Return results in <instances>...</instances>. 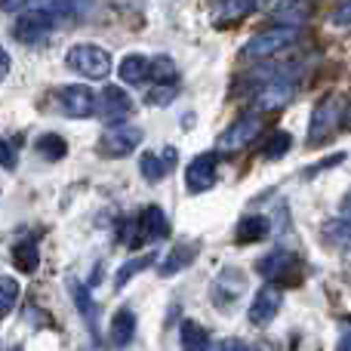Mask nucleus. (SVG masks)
Returning a JSON list of instances; mask_svg holds the SVG:
<instances>
[{"label": "nucleus", "mask_w": 351, "mask_h": 351, "mask_svg": "<svg viewBox=\"0 0 351 351\" xmlns=\"http://www.w3.org/2000/svg\"><path fill=\"white\" fill-rule=\"evenodd\" d=\"M139 142H142L139 127L111 123L102 133V139H99V154H105V158H127V154H133L136 148H139Z\"/></svg>", "instance_id": "obj_6"}, {"label": "nucleus", "mask_w": 351, "mask_h": 351, "mask_svg": "<svg viewBox=\"0 0 351 351\" xmlns=\"http://www.w3.org/2000/svg\"><path fill=\"white\" fill-rule=\"evenodd\" d=\"M280 305H284V290L278 284H265L259 293H256L253 305H250V324L253 327H268V324L278 317Z\"/></svg>", "instance_id": "obj_12"}, {"label": "nucleus", "mask_w": 351, "mask_h": 351, "mask_svg": "<svg viewBox=\"0 0 351 351\" xmlns=\"http://www.w3.org/2000/svg\"><path fill=\"white\" fill-rule=\"evenodd\" d=\"M173 164H176V148L167 145L160 154H154V152L142 154L139 158V173L145 176L148 182H160V179H167V176L173 173Z\"/></svg>", "instance_id": "obj_15"}, {"label": "nucleus", "mask_w": 351, "mask_h": 351, "mask_svg": "<svg viewBox=\"0 0 351 351\" xmlns=\"http://www.w3.org/2000/svg\"><path fill=\"white\" fill-rule=\"evenodd\" d=\"M216 176H219V154L213 152H200L188 160L185 167V188L188 194H204L216 185Z\"/></svg>", "instance_id": "obj_8"}, {"label": "nucleus", "mask_w": 351, "mask_h": 351, "mask_svg": "<svg viewBox=\"0 0 351 351\" xmlns=\"http://www.w3.org/2000/svg\"><path fill=\"white\" fill-rule=\"evenodd\" d=\"M330 22L339 25V28H346V25H351V0H346L342 6H336L333 16H330Z\"/></svg>", "instance_id": "obj_31"}, {"label": "nucleus", "mask_w": 351, "mask_h": 351, "mask_svg": "<svg viewBox=\"0 0 351 351\" xmlns=\"http://www.w3.org/2000/svg\"><path fill=\"white\" fill-rule=\"evenodd\" d=\"M342 114H346V105L336 93L324 96L321 102L315 105L311 111V121H308V145H324L330 136L336 133V127L342 123Z\"/></svg>", "instance_id": "obj_3"}, {"label": "nucleus", "mask_w": 351, "mask_h": 351, "mask_svg": "<svg viewBox=\"0 0 351 351\" xmlns=\"http://www.w3.org/2000/svg\"><path fill=\"white\" fill-rule=\"evenodd\" d=\"M148 80L160 86H173L179 80V68L170 56H154V59H148Z\"/></svg>", "instance_id": "obj_23"}, {"label": "nucleus", "mask_w": 351, "mask_h": 351, "mask_svg": "<svg viewBox=\"0 0 351 351\" xmlns=\"http://www.w3.org/2000/svg\"><path fill=\"white\" fill-rule=\"evenodd\" d=\"M336 351H351V330H348V333H342V339H339V346H336Z\"/></svg>", "instance_id": "obj_35"}, {"label": "nucleus", "mask_w": 351, "mask_h": 351, "mask_svg": "<svg viewBox=\"0 0 351 351\" xmlns=\"http://www.w3.org/2000/svg\"><path fill=\"white\" fill-rule=\"evenodd\" d=\"M243 290H247V274H243L241 268H225V271L213 280L210 299L219 308H231V305L243 296Z\"/></svg>", "instance_id": "obj_13"}, {"label": "nucleus", "mask_w": 351, "mask_h": 351, "mask_svg": "<svg viewBox=\"0 0 351 351\" xmlns=\"http://www.w3.org/2000/svg\"><path fill=\"white\" fill-rule=\"evenodd\" d=\"M170 234V219H167V210L158 204L145 206L139 213V219L133 222V231H130L127 243L136 247V243H154V241H164Z\"/></svg>", "instance_id": "obj_5"}, {"label": "nucleus", "mask_w": 351, "mask_h": 351, "mask_svg": "<svg viewBox=\"0 0 351 351\" xmlns=\"http://www.w3.org/2000/svg\"><path fill=\"white\" fill-rule=\"evenodd\" d=\"M268 234H271V222H268V216H262V213H250V216H243L241 222H237V228H234V241L237 243L265 241Z\"/></svg>", "instance_id": "obj_18"}, {"label": "nucleus", "mask_w": 351, "mask_h": 351, "mask_svg": "<svg viewBox=\"0 0 351 351\" xmlns=\"http://www.w3.org/2000/svg\"><path fill=\"white\" fill-rule=\"evenodd\" d=\"M19 293H22L19 280H16V278H10V274H0V317L10 315V311L16 308Z\"/></svg>", "instance_id": "obj_27"}, {"label": "nucleus", "mask_w": 351, "mask_h": 351, "mask_svg": "<svg viewBox=\"0 0 351 351\" xmlns=\"http://www.w3.org/2000/svg\"><path fill=\"white\" fill-rule=\"evenodd\" d=\"M117 74H121L123 84L130 86H139L148 80V56L142 53H130L121 59V65H117Z\"/></svg>", "instance_id": "obj_19"}, {"label": "nucleus", "mask_w": 351, "mask_h": 351, "mask_svg": "<svg viewBox=\"0 0 351 351\" xmlns=\"http://www.w3.org/2000/svg\"><path fill=\"white\" fill-rule=\"evenodd\" d=\"M154 262H158V253H145V256H139V259H130L127 265H121V268H117V274H114V290L127 287V280H130V278H136L139 271L152 268Z\"/></svg>", "instance_id": "obj_26"}, {"label": "nucleus", "mask_w": 351, "mask_h": 351, "mask_svg": "<svg viewBox=\"0 0 351 351\" xmlns=\"http://www.w3.org/2000/svg\"><path fill=\"white\" fill-rule=\"evenodd\" d=\"M200 256V243L191 241V243H176L170 253L164 256V262H158V274L160 278H173V274L185 271L188 265H194V259Z\"/></svg>", "instance_id": "obj_14"}, {"label": "nucleus", "mask_w": 351, "mask_h": 351, "mask_svg": "<svg viewBox=\"0 0 351 351\" xmlns=\"http://www.w3.org/2000/svg\"><path fill=\"white\" fill-rule=\"evenodd\" d=\"M179 346H182V351H210V333H206L197 321H182Z\"/></svg>", "instance_id": "obj_20"}, {"label": "nucleus", "mask_w": 351, "mask_h": 351, "mask_svg": "<svg viewBox=\"0 0 351 351\" xmlns=\"http://www.w3.org/2000/svg\"><path fill=\"white\" fill-rule=\"evenodd\" d=\"M256 271L268 280V284H299L302 280V259L290 250H271L256 262Z\"/></svg>", "instance_id": "obj_4"}, {"label": "nucleus", "mask_w": 351, "mask_h": 351, "mask_svg": "<svg viewBox=\"0 0 351 351\" xmlns=\"http://www.w3.org/2000/svg\"><path fill=\"white\" fill-rule=\"evenodd\" d=\"M12 265L22 274L37 271V265H40V250H37V243L31 241V237H25V241H19L16 247H12Z\"/></svg>", "instance_id": "obj_21"}, {"label": "nucleus", "mask_w": 351, "mask_h": 351, "mask_svg": "<svg viewBox=\"0 0 351 351\" xmlns=\"http://www.w3.org/2000/svg\"><path fill=\"white\" fill-rule=\"evenodd\" d=\"M290 148H293V136L290 133H274L271 139H268V145L262 148V158H265V160H278V158H284Z\"/></svg>", "instance_id": "obj_28"}, {"label": "nucleus", "mask_w": 351, "mask_h": 351, "mask_svg": "<svg viewBox=\"0 0 351 351\" xmlns=\"http://www.w3.org/2000/svg\"><path fill=\"white\" fill-rule=\"evenodd\" d=\"M68 287H71V299H74V305H77V311L84 315V321L90 324L93 333H96L99 308H96V302H93V296H90V287H86V284H77V280H68Z\"/></svg>", "instance_id": "obj_22"}, {"label": "nucleus", "mask_w": 351, "mask_h": 351, "mask_svg": "<svg viewBox=\"0 0 351 351\" xmlns=\"http://www.w3.org/2000/svg\"><path fill=\"white\" fill-rule=\"evenodd\" d=\"M315 0H280L271 10V19L280 28H302V22L311 16Z\"/></svg>", "instance_id": "obj_16"}, {"label": "nucleus", "mask_w": 351, "mask_h": 351, "mask_svg": "<svg viewBox=\"0 0 351 351\" xmlns=\"http://www.w3.org/2000/svg\"><path fill=\"white\" fill-rule=\"evenodd\" d=\"M321 234H324V241L330 243V247H339V250H346L351 247V222H346V219H327V222L321 225Z\"/></svg>", "instance_id": "obj_24"}, {"label": "nucleus", "mask_w": 351, "mask_h": 351, "mask_svg": "<svg viewBox=\"0 0 351 351\" xmlns=\"http://www.w3.org/2000/svg\"><path fill=\"white\" fill-rule=\"evenodd\" d=\"M53 28H56V19L49 12H43L40 6H34V10H25L12 22V37L19 43H40L53 34Z\"/></svg>", "instance_id": "obj_7"}, {"label": "nucleus", "mask_w": 351, "mask_h": 351, "mask_svg": "<svg viewBox=\"0 0 351 351\" xmlns=\"http://www.w3.org/2000/svg\"><path fill=\"white\" fill-rule=\"evenodd\" d=\"M342 123L351 130V108H346V114H342Z\"/></svg>", "instance_id": "obj_37"}, {"label": "nucleus", "mask_w": 351, "mask_h": 351, "mask_svg": "<svg viewBox=\"0 0 351 351\" xmlns=\"http://www.w3.org/2000/svg\"><path fill=\"white\" fill-rule=\"evenodd\" d=\"M96 114L111 123H123L133 114V99H130V93L121 90V86H105L96 96Z\"/></svg>", "instance_id": "obj_11"}, {"label": "nucleus", "mask_w": 351, "mask_h": 351, "mask_svg": "<svg viewBox=\"0 0 351 351\" xmlns=\"http://www.w3.org/2000/svg\"><path fill=\"white\" fill-rule=\"evenodd\" d=\"M25 3H28V0H0V10L3 12H19Z\"/></svg>", "instance_id": "obj_34"}, {"label": "nucleus", "mask_w": 351, "mask_h": 351, "mask_svg": "<svg viewBox=\"0 0 351 351\" xmlns=\"http://www.w3.org/2000/svg\"><path fill=\"white\" fill-rule=\"evenodd\" d=\"M59 108L65 111V117H74V121L96 117V93L80 84L59 86Z\"/></svg>", "instance_id": "obj_10"}, {"label": "nucleus", "mask_w": 351, "mask_h": 351, "mask_svg": "<svg viewBox=\"0 0 351 351\" xmlns=\"http://www.w3.org/2000/svg\"><path fill=\"white\" fill-rule=\"evenodd\" d=\"M256 6V0H222L219 6V16L222 19H243L250 10Z\"/></svg>", "instance_id": "obj_29"}, {"label": "nucleus", "mask_w": 351, "mask_h": 351, "mask_svg": "<svg viewBox=\"0 0 351 351\" xmlns=\"http://www.w3.org/2000/svg\"><path fill=\"white\" fill-rule=\"evenodd\" d=\"M133 336H136V315H133V308L114 311V317H111V324H108V342L114 348H127L130 342H133Z\"/></svg>", "instance_id": "obj_17"}, {"label": "nucleus", "mask_w": 351, "mask_h": 351, "mask_svg": "<svg viewBox=\"0 0 351 351\" xmlns=\"http://www.w3.org/2000/svg\"><path fill=\"white\" fill-rule=\"evenodd\" d=\"M10 351H22V348H10Z\"/></svg>", "instance_id": "obj_38"}, {"label": "nucleus", "mask_w": 351, "mask_h": 351, "mask_svg": "<svg viewBox=\"0 0 351 351\" xmlns=\"http://www.w3.org/2000/svg\"><path fill=\"white\" fill-rule=\"evenodd\" d=\"M213 351H259V348L250 346V342H241V339H228V342H219Z\"/></svg>", "instance_id": "obj_32"}, {"label": "nucleus", "mask_w": 351, "mask_h": 351, "mask_svg": "<svg viewBox=\"0 0 351 351\" xmlns=\"http://www.w3.org/2000/svg\"><path fill=\"white\" fill-rule=\"evenodd\" d=\"M34 148H37V154H40L43 160H49V164H56V160H62L68 154V142L62 139V136H56V133L40 136V139L34 142Z\"/></svg>", "instance_id": "obj_25"}, {"label": "nucleus", "mask_w": 351, "mask_h": 351, "mask_svg": "<svg viewBox=\"0 0 351 351\" xmlns=\"http://www.w3.org/2000/svg\"><path fill=\"white\" fill-rule=\"evenodd\" d=\"M342 219H346V222H351V194L346 200H342Z\"/></svg>", "instance_id": "obj_36"}, {"label": "nucleus", "mask_w": 351, "mask_h": 351, "mask_svg": "<svg viewBox=\"0 0 351 351\" xmlns=\"http://www.w3.org/2000/svg\"><path fill=\"white\" fill-rule=\"evenodd\" d=\"M10 68H12V59H10V53H6L3 47H0V80L10 74Z\"/></svg>", "instance_id": "obj_33"}, {"label": "nucleus", "mask_w": 351, "mask_h": 351, "mask_svg": "<svg viewBox=\"0 0 351 351\" xmlns=\"http://www.w3.org/2000/svg\"><path fill=\"white\" fill-rule=\"evenodd\" d=\"M16 164H19L16 148H12L6 139H0V167H3V170H16Z\"/></svg>", "instance_id": "obj_30"}, {"label": "nucleus", "mask_w": 351, "mask_h": 351, "mask_svg": "<svg viewBox=\"0 0 351 351\" xmlns=\"http://www.w3.org/2000/svg\"><path fill=\"white\" fill-rule=\"evenodd\" d=\"M259 133H262V114L259 111H247V114H241L222 136H219V148H225V152L247 148L253 139H259Z\"/></svg>", "instance_id": "obj_9"}, {"label": "nucleus", "mask_w": 351, "mask_h": 351, "mask_svg": "<svg viewBox=\"0 0 351 351\" xmlns=\"http://www.w3.org/2000/svg\"><path fill=\"white\" fill-rule=\"evenodd\" d=\"M65 65L86 80H105L111 74V53L96 43H77L65 53Z\"/></svg>", "instance_id": "obj_1"}, {"label": "nucleus", "mask_w": 351, "mask_h": 351, "mask_svg": "<svg viewBox=\"0 0 351 351\" xmlns=\"http://www.w3.org/2000/svg\"><path fill=\"white\" fill-rule=\"evenodd\" d=\"M299 37H302V28H280V25H274V28L262 31V34H253L247 43L241 47V59H271L274 53H280V49H287L290 43H296Z\"/></svg>", "instance_id": "obj_2"}]
</instances>
